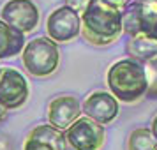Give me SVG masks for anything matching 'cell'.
Returning a JSON list of instances; mask_svg holds the SVG:
<instances>
[{"label": "cell", "mask_w": 157, "mask_h": 150, "mask_svg": "<svg viewBox=\"0 0 157 150\" xmlns=\"http://www.w3.org/2000/svg\"><path fill=\"white\" fill-rule=\"evenodd\" d=\"M122 13L104 0H90L81 14V36L94 46L113 44L122 36Z\"/></svg>", "instance_id": "1"}, {"label": "cell", "mask_w": 157, "mask_h": 150, "mask_svg": "<svg viewBox=\"0 0 157 150\" xmlns=\"http://www.w3.org/2000/svg\"><path fill=\"white\" fill-rule=\"evenodd\" d=\"M106 83L109 94L115 99L127 104L138 102L141 97L147 95V90H148L143 64L131 58L118 60L108 69Z\"/></svg>", "instance_id": "2"}, {"label": "cell", "mask_w": 157, "mask_h": 150, "mask_svg": "<svg viewBox=\"0 0 157 150\" xmlns=\"http://www.w3.org/2000/svg\"><path fill=\"white\" fill-rule=\"evenodd\" d=\"M23 65L36 78H46L57 71L60 51L57 43L50 37H36L27 43L21 53Z\"/></svg>", "instance_id": "3"}, {"label": "cell", "mask_w": 157, "mask_h": 150, "mask_svg": "<svg viewBox=\"0 0 157 150\" xmlns=\"http://www.w3.org/2000/svg\"><path fill=\"white\" fill-rule=\"evenodd\" d=\"M46 30L48 37L55 43L72 41L81 34V14L67 6H62L48 16Z\"/></svg>", "instance_id": "4"}, {"label": "cell", "mask_w": 157, "mask_h": 150, "mask_svg": "<svg viewBox=\"0 0 157 150\" xmlns=\"http://www.w3.org/2000/svg\"><path fill=\"white\" fill-rule=\"evenodd\" d=\"M29 81L20 71L6 67L0 72V104L6 110H16L29 99Z\"/></svg>", "instance_id": "5"}, {"label": "cell", "mask_w": 157, "mask_h": 150, "mask_svg": "<svg viewBox=\"0 0 157 150\" xmlns=\"http://www.w3.org/2000/svg\"><path fill=\"white\" fill-rule=\"evenodd\" d=\"M64 134L76 150H101L106 136L101 124L86 117H79L67 131H64Z\"/></svg>", "instance_id": "6"}, {"label": "cell", "mask_w": 157, "mask_h": 150, "mask_svg": "<svg viewBox=\"0 0 157 150\" xmlns=\"http://www.w3.org/2000/svg\"><path fill=\"white\" fill-rule=\"evenodd\" d=\"M0 20L23 34H29L39 23V9L32 0H7L0 11Z\"/></svg>", "instance_id": "7"}, {"label": "cell", "mask_w": 157, "mask_h": 150, "mask_svg": "<svg viewBox=\"0 0 157 150\" xmlns=\"http://www.w3.org/2000/svg\"><path fill=\"white\" fill-rule=\"evenodd\" d=\"M118 101L115 99L109 92H92L86 95V99L81 104V113L83 117L97 122L101 125L111 124L118 117Z\"/></svg>", "instance_id": "8"}, {"label": "cell", "mask_w": 157, "mask_h": 150, "mask_svg": "<svg viewBox=\"0 0 157 150\" xmlns=\"http://www.w3.org/2000/svg\"><path fill=\"white\" fill-rule=\"evenodd\" d=\"M81 117V102L74 95H58L48 106V124L58 131H67Z\"/></svg>", "instance_id": "9"}, {"label": "cell", "mask_w": 157, "mask_h": 150, "mask_svg": "<svg viewBox=\"0 0 157 150\" xmlns=\"http://www.w3.org/2000/svg\"><path fill=\"white\" fill-rule=\"evenodd\" d=\"M25 46H27L25 34L13 29L4 20H0V60L23 53Z\"/></svg>", "instance_id": "10"}, {"label": "cell", "mask_w": 157, "mask_h": 150, "mask_svg": "<svg viewBox=\"0 0 157 150\" xmlns=\"http://www.w3.org/2000/svg\"><path fill=\"white\" fill-rule=\"evenodd\" d=\"M62 131L51 127L50 124L37 125L29 133L23 150H57V138Z\"/></svg>", "instance_id": "11"}, {"label": "cell", "mask_w": 157, "mask_h": 150, "mask_svg": "<svg viewBox=\"0 0 157 150\" xmlns=\"http://www.w3.org/2000/svg\"><path fill=\"white\" fill-rule=\"evenodd\" d=\"M125 53L131 60H136L140 64H147L148 60L157 57V41L145 34H138L129 37L125 43Z\"/></svg>", "instance_id": "12"}, {"label": "cell", "mask_w": 157, "mask_h": 150, "mask_svg": "<svg viewBox=\"0 0 157 150\" xmlns=\"http://www.w3.org/2000/svg\"><path fill=\"white\" fill-rule=\"evenodd\" d=\"M140 4L141 34L157 41V0H134Z\"/></svg>", "instance_id": "13"}, {"label": "cell", "mask_w": 157, "mask_h": 150, "mask_svg": "<svg viewBox=\"0 0 157 150\" xmlns=\"http://www.w3.org/2000/svg\"><path fill=\"white\" fill-rule=\"evenodd\" d=\"M122 29L129 37L141 34V18H140V4L131 2L127 7L122 11Z\"/></svg>", "instance_id": "14"}, {"label": "cell", "mask_w": 157, "mask_h": 150, "mask_svg": "<svg viewBox=\"0 0 157 150\" xmlns=\"http://www.w3.org/2000/svg\"><path fill=\"white\" fill-rule=\"evenodd\" d=\"M127 150H157V141L147 127L134 129L127 138Z\"/></svg>", "instance_id": "15"}, {"label": "cell", "mask_w": 157, "mask_h": 150, "mask_svg": "<svg viewBox=\"0 0 157 150\" xmlns=\"http://www.w3.org/2000/svg\"><path fill=\"white\" fill-rule=\"evenodd\" d=\"M145 67V76H147V83H148V90H147V97L150 99H157V57L148 60Z\"/></svg>", "instance_id": "16"}, {"label": "cell", "mask_w": 157, "mask_h": 150, "mask_svg": "<svg viewBox=\"0 0 157 150\" xmlns=\"http://www.w3.org/2000/svg\"><path fill=\"white\" fill-rule=\"evenodd\" d=\"M65 6L67 7L74 9L76 13H79V14H83L85 13V9L88 7V4H90V0H64Z\"/></svg>", "instance_id": "17"}, {"label": "cell", "mask_w": 157, "mask_h": 150, "mask_svg": "<svg viewBox=\"0 0 157 150\" xmlns=\"http://www.w3.org/2000/svg\"><path fill=\"white\" fill-rule=\"evenodd\" d=\"M57 150H76V148L69 143V140L65 138L64 133H60V136L57 138Z\"/></svg>", "instance_id": "18"}, {"label": "cell", "mask_w": 157, "mask_h": 150, "mask_svg": "<svg viewBox=\"0 0 157 150\" xmlns=\"http://www.w3.org/2000/svg\"><path fill=\"white\" fill-rule=\"evenodd\" d=\"M104 2H106V4H109L111 7L118 9V11L122 13V11L127 7V6L131 4V2H132V0H104Z\"/></svg>", "instance_id": "19"}, {"label": "cell", "mask_w": 157, "mask_h": 150, "mask_svg": "<svg viewBox=\"0 0 157 150\" xmlns=\"http://www.w3.org/2000/svg\"><path fill=\"white\" fill-rule=\"evenodd\" d=\"M150 131H152V134H154V138H155V141H157V115L154 117V120H152V127H150Z\"/></svg>", "instance_id": "20"}, {"label": "cell", "mask_w": 157, "mask_h": 150, "mask_svg": "<svg viewBox=\"0 0 157 150\" xmlns=\"http://www.w3.org/2000/svg\"><path fill=\"white\" fill-rule=\"evenodd\" d=\"M6 118H7V110H6V108L0 104V124L6 120Z\"/></svg>", "instance_id": "21"}, {"label": "cell", "mask_w": 157, "mask_h": 150, "mask_svg": "<svg viewBox=\"0 0 157 150\" xmlns=\"http://www.w3.org/2000/svg\"><path fill=\"white\" fill-rule=\"evenodd\" d=\"M0 72H2V67H0Z\"/></svg>", "instance_id": "22"}]
</instances>
